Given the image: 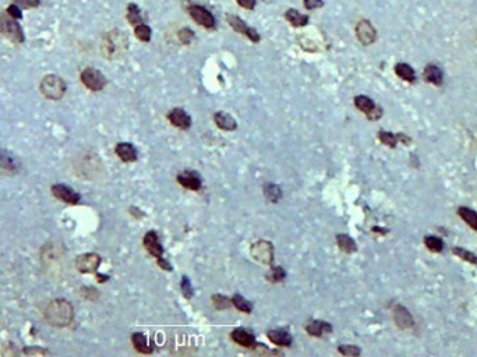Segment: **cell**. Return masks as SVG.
<instances>
[{
    "label": "cell",
    "mask_w": 477,
    "mask_h": 357,
    "mask_svg": "<svg viewBox=\"0 0 477 357\" xmlns=\"http://www.w3.org/2000/svg\"><path fill=\"white\" fill-rule=\"evenodd\" d=\"M177 181H179L180 186H183L184 188H189L191 191H199L200 188L203 187V181H201L199 173L191 171H184L183 173H179L177 175Z\"/></svg>",
    "instance_id": "7c38bea8"
},
{
    "label": "cell",
    "mask_w": 477,
    "mask_h": 357,
    "mask_svg": "<svg viewBox=\"0 0 477 357\" xmlns=\"http://www.w3.org/2000/svg\"><path fill=\"white\" fill-rule=\"evenodd\" d=\"M177 37L183 45H190L191 41L194 39V32L190 28H183L177 32Z\"/></svg>",
    "instance_id": "ab89813d"
},
{
    "label": "cell",
    "mask_w": 477,
    "mask_h": 357,
    "mask_svg": "<svg viewBox=\"0 0 477 357\" xmlns=\"http://www.w3.org/2000/svg\"><path fill=\"white\" fill-rule=\"evenodd\" d=\"M101 255L96 253L81 254L75 260V267L82 274H92L101 265Z\"/></svg>",
    "instance_id": "ba28073f"
},
{
    "label": "cell",
    "mask_w": 477,
    "mask_h": 357,
    "mask_svg": "<svg viewBox=\"0 0 477 357\" xmlns=\"http://www.w3.org/2000/svg\"><path fill=\"white\" fill-rule=\"evenodd\" d=\"M239 3V6L247 8V10H253L256 7V0H236Z\"/></svg>",
    "instance_id": "f6af8a7d"
},
{
    "label": "cell",
    "mask_w": 477,
    "mask_h": 357,
    "mask_svg": "<svg viewBox=\"0 0 477 357\" xmlns=\"http://www.w3.org/2000/svg\"><path fill=\"white\" fill-rule=\"evenodd\" d=\"M452 253L455 254L456 257L462 258L463 261H468V262H470V264H475V265H477L476 254H473L472 251H468V250H465V248H462V247H454V248H452Z\"/></svg>",
    "instance_id": "836d02e7"
},
{
    "label": "cell",
    "mask_w": 477,
    "mask_h": 357,
    "mask_svg": "<svg viewBox=\"0 0 477 357\" xmlns=\"http://www.w3.org/2000/svg\"><path fill=\"white\" fill-rule=\"evenodd\" d=\"M424 244L433 253H441L442 248H444V241L440 238H437V236H426L424 238Z\"/></svg>",
    "instance_id": "1f68e13d"
},
{
    "label": "cell",
    "mask_w": 477,
    "mask_h": 357,
    "mask_svg": "<svg viewBox=\"0 0 477 357\" xmlns=\"http://www.w3.org/2000/svg\"><path fill=\"white\" fill-rule=\"evenodd\" d=\"M20 171V164L13 154L6 149H0V173L14 175Z\"/></svg>",
    "instance_id": "4fadbf2b"
},
{
    "label": "cell",
    "mask_w": 477,
    "mask_h": 357,
    "mask_svg": "<svg viewBox=\"0 0 477 357\" xmlns=\"http://www.w3.org/2000/svg\"><path fill=\"white\" fill-rule=\"evenodd\" d=\"M132 342L133 345H134L136 350L139 352V353H144V355L152 353V348H151V345L148 343L147 336L144 334H138V332H137V334H133Z\"/></svg>",
    "instance_id": "603a6c76"
},
{
    "label": "cell",
    "mask_w": 477,
    "mask_h": 357,
    "mask_svg": "<svg viewBox=\"0 0 477 357\" xmlns=\"http://www.w3.org/2000/svg\"><path fill=\"white\" fill-rule=\"evenodd\" d=\"M230 336H232L233 342L237 343L239 346H243V348L254 349V348L257 346V343H256V336L251 334V332H249V331L243 329V328H237V329H235Z\"/></svg>",
    "instance_id": "e0dca14e"
},
{
    "label": "cell",
    "mask_w": 477,
    "mask_h": 357,
    "mask_svg": "<svg viewBox=\"0 0 477 357\" xmlns=\"http://www.w3.org/2000/svg\"><path fill=\"white\" fill-rule=\"evenodd\" d=\"M158 265L162 268V269H165V271H172L173 268H172V265H170L169 262L168 261L165 260L163 257H161V258H158Z\"/></svg>",
    "instance_id": "bcb514c9"
},
{
    "label": "cell",
    "mask_w": 477,
    "mask_h": 357,
    "mask_svg": "<svg viewBox=\"0 0 477 357\" xmlns=\"http://www.w3.org/2000/svg\"><path fill=\"white\" fill-rule=\"evenodd\" d=\"M458 215L461 216L473 231H477V214L473 209L468 208V207H459Z\"/></svg>",
    "instance_id": "4316f807"
},
{
    "label": "cell",
    "mask_w": 477,
    "mask_h": 357,
    "mask_svg": "<svg viewBox=\"0 0 477 357\" xmlns=\"http://www.w3.org/2000/svg\"><path fill=\"white\" fill-rule=\"evenodd\" d=\"M356 35H357V39L361 42V45L368 46V45H373L375 42L377 31L368 20H361L356 25Z\"/></svg>",
    "instance_id": "30bf717a"
},
{
    "label": "cell",
    "mask_w": 477,
    "mask_h": 357,
    "mask_svg": "<svg viewBox=\"0 0 477 357\" xmlns=\"http://www.w3.org/2000/svg\"><path fill=\"white\" fill-rule=\"evenodd\" d=\"M168 119L169 121L177 128L182 130H187L191 126V118L187 112L182 109V108H175L168 113Z\"/></svg>",
    "instance_id": "9a60e30c"
},
{
    "label": "cell",
    "mask_w": 477,
    "mask_h": 357,
    "mask_svg": "<svg viewBox=\"0 0 477 357\" xmlns=\"http://www.w3.org/2000/svg\"><path fill=\"white\" fill-rule=\"evenodd\" d=\"M14 3L22 8H37L41 4V0H14Z\"/></svg>",
    "instance_id": "60d3db41"
},
{
    "label": "cell",
    "mask_w": 477,
    "mask_h": 357,
    "mask_svg": "<svg viewBox=\"0 0 477 357\" xmlns=\"http://www.w3.org/2000/svg\"><path fill=\"white\" fill-rule=\"evenodd\" d=\"M180 286H182V293H183L184 298H193V295H194V290H193V286H191L190 279H189L187 276H183V278H182V283H180Z\"/></svg>",
    "instance_id": "f35d334b"
},
{
    "label": "cell",
    "mask_w": 477,
    "mask_h": 357,
    "mask_svg": "<svg viewBox=\"0 0 477 357\" xmlns=\"http://www.w3.org/2000/svg\"><path fill=\"white\" fill-rule=\"evenodd\" d=\"M212 304L216 310H226L232 304V300H229L226 296H222V295H213Z\"/></svg>",
    "instance_id": "8d00e7d4"
},
{
    "label": "cell",
    "mask_w": 477,
    "mask_h": 357,
    "mask_svg": "<svg viewBox=\"0 0 477 357\" xmlns=\"http://www.w3.org/2000/svg\"><path fill=\"white\" fill-rule=\"evenodd\" d=\"M423 77L427 82L433 84V85H442V81H444V75H442V70L440 67L435 66V64H428L424 68V73H423Z\"/></svg>",
    "instance_id": "7402d4cb"
},
{
    "label": "cell",
    "mask_w": 477,
    "mask_h": 357,
    "mask_svg": "<svg viewBox=\"0 0 477 357\" xmlns=\"http://www.w3.org/2000/svg\"><path fill=\"white\" fill-rule=\"evenodd\" d=\"M394 321H395L398 328H401V329H410L414 327V320H413L411 314L406 307L401 304L395 305V308H394Z\"/></svg>",
    "instance_id": "5bb4252c"
},
{
    "label": "cell",
    "mask_w": 477,
    "mask_h": 357,
    "mask_svg": "<svg viewBox=\"0 0 477 357\" xmlns=\"http://www.w3.org/2000/svg\"><path fill=\"white\" fill-rule=\"evenodd\" d=\"M285 18L290 22L293 27H304L308 24V17L307 15L301 14L300 11L294 10V8H289L285 14Z\"/></svg>",
    "instance_id": "d4e9b609"
},
{
    "label": "cell",
    "mask_w": 477,
    "mask_h": 357,
    "mask_svg": "<svg viewBox=\"0 0 477 357\" xmlns=\"http://www.w3.org/2000/svg\"><path fill=\"white\" fill-rule=\"evenodd\" d=\"M251 257L257 262L270 265L273 261V245L268 240H258L250 248Z\"/></svg>",
    "instance_id": "5b68a950"
},
{
    "label": "cell",
    "mask_w": 477,
    "mask_h": 357,
    "mask_svg": "<svg viewBox=\"0 0 477 357\" xmlns=\"http://www.w3.org/2000/svg\"><path fill=\"white\" fill-rule=\"evenodd\" d=\"M127 48H129V39L123 31L112 30L102 37L101 52H102L103 58H106V59L113 60L123 56Z\"/></svg>",
    "instance_id": "7a4b0ae2"
},
{
    "label": "cell",
    "mask_w": 477,
    "mask_h": 357,
    "mask_svg": "<svg viewBox=\"0 0 477 357\" xmlns=\"http://www.w3.org/2000/svg\"><path fill=\"white\" fill-rule=\"evenodd\" d=\"M6 13H7L10 17H13V18H15V20H20V18H22V13H21V8H20V6H17V4H10L7 8H6Z\"/></svg>",
    "instance_id": "b9f144b4"
},
{
    "label": "cell",
    "mask_w": 477,
    "mask_h": 357,
    "mask_svg": "<svg viewBox=\"0 0 477 357\" xmlns=\"http://www.w3.org/2000/svg\"><path fill=\"white\" fill-rule=\"evenodd\" d=\"M115 152L123 162H134L138 158V151L130 142H119Z\"/></svg>",
    "instance_id": "ac0fdd59"
},
{
    "label": "cell",
    "mask_w": 477,
    "mask_h": 357,
    "mask_svg": "<svg viewBox=\"0 0 477 357\" xmlns=\"http://www.w3.org/2000/svg\"><path fill=\"white\" fill-rule=\"evenodd\" d=\"M213 121H215L216 126L222 128V130H225V131H233V130L237 128L236 120L226 112H216L213 115Z\"/></svg>",
    "instance_id": "44dd1931"
},
{
    "label": "cell",
    "mask_w": 477,
    "mask_h": 357,
    "mask_svg": "<svg viewBox=\"0 0 477 357\" xmlns=\"http://www.w3.org/2000/svg\"><path fill=\"white\" fill-rule=\"evenodd\" d=\"M338 352L343 356H360L361 355V350L354 345H341L338 348Z\"/></svg>",
    "instance_id": "74e56055"
},
{
    "label": "cell",
    "mask_w": 477,
    "mask_h": 357,
    "mask_svg": "<svg viewBox=\"0 0 477 357\" xmlns=\"http://www.w3.org/2000/svg\"><path fill=\"white\" fill-rule=\"evenodd\" d=\"M45 320L52 327L63 328L71 324L74 317L73 305L65 298H55L45 308Z\"/></svg>",
    "instance_id": "6da1fadb"
},
{
    "label": "cell",
    "mask_w": 477,
    "mask_h": 357,
    "mask_svg": "<svg viewBox=\"0 0 477 357\" xmlns=\"http://www.w3.org/2000/svg\"><path fill=\"white\" fill-rule=\"evenodd\" d=\"M151 28L148 27V25H145V24H138V25H136V30H134V34H136V37L138 38L139 41H142V42H148V41H151Z\"/></svg>",
    "instance_id": "e575fe53"
},
{
    "label": "cell",
    "mask_w": 477,
    "mask_h": 357,
    "mask_svg": "<svg viewBox=\"0 0 477 357\" xmlns=\"http://www.w3.org/2000/svg\"><path fill=\"white\" fill-rule=\"evenodd\" d=\"M306 331L310 336H314V338H321L324 334L327 332H332V325L330 322H325V321L321 320H314L310 321L307 325H306Z\"/></svg>",
    "instance_id": "d6986e66"
},
{
    "label": "cell",
    "mask_w": 477,
    "mask_h": 357,
    "mask_svg": "<svg viewBox=\"0 0 477 357\" xmlns=\"http://www.w3.org/2000/svg\"><path fill=\"white\" fill-rule=\"evenodd\" d=\"M0 32L14 44H22L25 41L21 25L7 13L0 14Z\"/></svg>",
    "instance_id": "277c9868"
},
{
    "label": "cell",
    "mask_w": 477,
    "mask_h": 357,
    "mask_svg": "<svg viewBox=\"0 0 477 357\" xmlns=\"http://www.w3.org/2000/svg\"><path fill=\"white\" fill-rule=\"evenodd\" d=\"M24 353L25 355H45V353H48L46 350H42V349H24Z\"/></svg>",
    "instance_id": "7dc6e473"
},
{
    "label": "cell",
    "mask_w": 477,
    "mask_h": 357,
    "mask_svg": "<svg viewBox=\"0 0 477 357\" xmlns=\"http://www.w3.org/2000/svg\"><path fill=\"white\" fill-rule=\"evenodd\" d=\"M52 193L56 198H59L63 202L67 204H78L81 200V195L78 193H75L73 188L67 184H55L52 186Z\"/></svg>",
    "instance_id": "8fae6325"
},
{
    "label": "cell",
    "mask_w": 477,
    "mask_h": 357,
    "mask_svg": "<svg viewBox=\"0 0 477 357\" xmlns=\"http://www.w3.org/2000/svg\"><path fill=\"white\" fill-rule=\"evenodd\" d=\"M366 116H367L368 120H378L382 116V109L380 108V106H377V105H375L374 109L370 112L368 115H366Z\"/></svg>",
    "instance_id": "ee69618b"
},
{
    "label": "cell",
    "mask_w": 477,
    "mask_h": 357,
    "mask_svg": "<svg viewBox=\"0 0 477 357\" xmlns=\"http://www.w3.org/2000/svg\"><path fill=\"white\" fill-rule=\"evenodd\" d=\"M189 13H190L191 18L197 22L199 25H201V27L208 28V30L215 28L216 20H215L212 13H211L209 10H206L205 7H203V6H200V4H191L190 7H189Z\"/></svg>",
    "instance_id": "52a82bcc"
},
{
    "label": "cell",
    "mask_w": 477,
    "mask_h": 357,
    "mask_svg": "<svg viewBox=\"0 0 477 357\" xmlns=\"http://www.w3.org/2000/svg\"><path fill=\"white\" fill-rule=\"evenodd\" d=\"M378 138H380V141H381L382 144L388 145L391 148L397 147L398 141H399V140H398V134L388 133V131H380V133H378Z\"/></svg>",
    "instance_id": "d590c367"
},
{
    "label": "cell",
    "mask_w": 477,
    "mask_h": 357,
    "mask_svg": "<svg viewBox=\"0 0 477 357\" xmlns=\"http://www.w3.org/2000/svg\"><path fill=\"white\" fill-rule=\"evenodd\" d=\"M232 304L235 305L239 311L246 312V314H250V312L253 311V304L250 303L247 298H243L242 295H235V296L232 298Z\"/></svg>",
    "instance_id": "f546056e"
},
{
    "label": "cell",
    "mask_w": 477,
    "mask_h": 357,
    "mask_svg": "<svg viewBox=\"0 0 477 357\" xmlns=\"http://www.w3.org/2000/svg\"><path fill=\"white\" fill-rule=\"evenodd\" d=\"M303 3L307 10H314V8H320L324 6L323 0H303Z\"/></svg>",
    "instance_id": "7bdbcfd3"
},
{
    "label": "cell",
    "mask_w": 477,
    "mask_h": 357,
    "mask_svg": "<svg viewBox=\"0 0 477 357\" xmlns=\"http://www.w3.org/2000/svg\"><path fill=\"white\" fill-rule=\"evenodd\" d=\"M395 73H397L399 78H402L405 81L413 82L416 80L414 70H413L409 64H406V63H398L397 66H395Z\"/></svg>",
    "instance_id": "484cf974"
},
{
    "label": "cell",
    "mask_w": 477,
    "mask_h": 357,
    "mask_svg": "<svg viewBox=\"0 0 477 357\" xmlns=\"http://www.w3.org/2000/svg\"><path fill=\"white\" fill-rule=\"evenodd\" d=\"M354 106L363 113L368 115L375 108V104L371 98L366 97V95H359V97L354 98Z\"/></svg>",
    "instance_id": "f1b7e54d"
},
{
    "label": "cell",
    "mask_w": 477,
    "mask_h": 357,
    "mask_svg": "<svg viewBox=\"0 0 477 357\" xmlns=\"http://www.w3.org/2000/svg\"><path fill=\"white\" fill-rule=\"evenodd\" d=\"M263 190H264L265 198L270 202H278L282 198V190L275 183H265Z\"/></svg>",
    "instance_id": "83f0119b"
},
{
    "label": "cell",
    "mask_w": 477,
    "mask_h": 357,
    "mask_svg": "<svg viewBox=\"0 0 477 357\" xmlns=\"http://www.w3.org/2000/svg\"><path fill=\"white\" fill-rule=\"evenodd\" d=\"M226 21L229 22V25H230L236 32L246 35V37L249 38L250 41L256 42V44L260 42V34H258L257 31L254 30V28L249 27L246 22L243 21L240 17H237V15H233V14H228L226 15Z\"/></svg>",
    "instance_id": "9c48e42d"
},
{
    "label": "cell",
    "mask_w": 477,
    "mask_h": 357,
    "mask_svg": "<svg viewBox=\"0 0 477 357\" xmlns=\"http://www.w3.org/2000/svg\"><path fill=\"white\" fill-rule=\"evenodd\" d=\"M142 241H144V247L147 248L148 253L151 254L152 257H155L156 260L163 257V248H162V244L159 243L158 235H156L154 231L145 233Z\"/></svg>",
    "instance_id": "2e32d148"
},
{
    "label": "cell",
    "mask_w": 477,
    "mask_h": 357,
    "mask_svg": "<svg viewBox=\"0 0 477 357\" xmlns=\"http://www.w3.org/2000/svg\"><path fill=\"white\" fill-rule=\"evenodd\" d=\"M337 243H338V247L342 250V251H343V253L352 254L357 250L356 241H354L350 236L345 235V233H339V235H337Z\"/></svg>",
    "instance_id": "cb8c5ba5"
},
{
    "label": "cell",
    "mask_w": 477,
    "mask_h": 357,
    "mask_svg": "<svg viewBox=\"0 0 477 357\" xmlns=\"http://www.w3.org/2000/svg\"><path fill=\"white\" fill-rule=\"evenodd\" d=\"M39 89L45 98L52 99V101H59L66 94L67 85L65 80L59 75L48 74L41 80Z\"/></svg>",
    "instance_id": "3957f363"
},
{
    "label": "cell",
    "mask_w": 477,
    "mask_h": 357,
    "mask_svg": "<svg viewBox=\"0 0 477 357\" xmlns=\"http://www.w3.org/2000/svg\"><path fill=\"white\" fill-rule=\"evenodd\" d=\"M285 278H286V274H285V269L282 267H272L271 269H270V272L267 274L268 282L272 283L282 282Z\"/></svg>",
    "instance_id": "d6a6232c"
},
{
    "label": "cell",
    "mask_w": 477,
    "mask_h": 357,
    "mask_svg": "<svg viewBox=\"0 0 477 357\" xmlns=\"http://www.w3.org/2000/svg\"><path fill=\"white\" fill-rule=\"evenodd\" d=\"M267 335H268V339L278 346H290L293 342L292 335L289 334L286 329H271L267 332Z\"/></svg>",
    "instance_id": "ffe728a7"
},
{
    "label": "cell",
    "mask_w": 477,
    "mask_h": 357,
    "mask_svg": "<svg viewBox=\"0 0 477 357\" xmlns=\"http://www.w3.org/2000/svg\"><path fill=\"white\" fill-rule=\"evenodd\" d=\"M81 81L91 91H102L106 85L105 75L94 67H87L81 73Z\"/></svg>",
    "instance_id": "8992f818"
},
{
    "label": "cell",
    "mask_w": 477,
    "mask_h": 357,
    "mask_svg": "<svg viewBox=\"0 0 477 357\" xmlns=\"http://www.w3.org/2000/svg\"><path fill=\"white\" fill-rule=\"evenodd\" d=\"M127 20L132 25H138L142 22V17L139 13V7L136 3H130L127 6Z\"/></svg>",
    "instance_id": "4dcf8cb0"
}]
</instances>
